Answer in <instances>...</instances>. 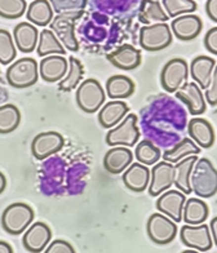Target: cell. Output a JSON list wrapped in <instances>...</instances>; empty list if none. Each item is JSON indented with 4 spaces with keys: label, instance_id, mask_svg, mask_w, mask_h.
Masks as SVG:
<instances>
[{
    "label": "cell",
    "instance_id": "cell-1",
    "mask_svg": "<svg viewBox=\"0 0 217 253\" xmlns=\"http://www.w3.org/2000/svg\"><path fill=\"white\" fill-rule=\"evenodd\" d=\"M193 193L208 199L217 194V169L207 158H201L193 168L190 177Z\"/></svg>",
    "mask_w": 217,
    "mask_h": 253
},
{
    "label": "cell",
    "instance_id": "cell-2",
    "mask_svg": "<svg viewBox=\"0 0 217 253\" xmlns=\"http://www.w3.org/2000/svg\"><path fill=\"white\" fill-rule=\"evenodd\" d=\"M34 210L26 203L8 206L1 214V227L10 235H20L30 226L34 220Z\"/></svg>",
    "mask_w": 217,
    "mask_h": 253
},
{
    "label": "cell",
    "instance_id": "cell-3",
    "mask_svg": "<svg viewBox=\"0 0 217 253\" xmlns=\"http://www.w3.org/2000/svg\"><path fill=\"white\" fill-rule=\"evenodd\" d=\"M7 82L13 88H29L39 79V65L34 58L25 57L10 63L5 73Z\"/></svg>",
    "mask_w": 217,
    "mask_h": 253
},
{
    "label": "cell",
    "instance_id": "cell-4",
    "mask_svg": "<svg viewBox=\"0 0 217 253\" xmlns=\"http://www.w3.org/2000/svg\"><path fill=\"white\" fill-rule=\"evenodd\" d=\"M138 118L134 114H128L117 126L111 128L106 134L109 146L133 147L140 138V129L137 126Z\"/></svg>",
    "mask_w": 217,
    "mask_h": 253
},
{
    "label": "cell",
    "instance_id": "cell-5",
    "mask_svg": "<svg viewBox=\"0 0 217 253\" xmlns=\"http://www.w3.org/2000/svg\"><path fill=\"white\" fill-rule=\"evenodd\" d=\"M105 98L106 94L98 80L87 79L78 87L77 103L84 113L93 114L100 110L104 105Z\"/></svg>",
    "mask_w": 217,
    "mask_h": 253
},
{
    "label": "cell",
    "instance_id": "cell-6",
    "mask_svg": "<svg viewBox=\"0 0 217 253\" xmlns=\"http://www.w3.org/2000/svg\"><path fill=\"white\" fill-rule=\"evenodd\" d=\"M172 39L171 27L166 22L144 26L140 30V45L149 52H158L167 48L172 43Z\"/></svg>",
    "mask_w": 217,
    "mask_h": 253
},
{
    "label": "cell",
    "instance_id": "cell-7",
    "mask_svg": "<svg viewBox=\"0 0 217 253\" xmlns=\"http://www.w3.org/2000/svg\"><path fill=\"white\" fill-rule=\"evenodd\" d=\"M189 78V66L184 58L170 60L161 73V84L168 93H176Z\"/></svg>",
    "mask_w": 217,
    "mask_h": 253
},
{
    "label": "cell",
    "instance_id": "cell-8",
    "mask_svg": "<svg viewBox=\"0 0 217 253\" xmlns=\"http://www.w3.org/2000/svg\"><path fill=\"white\" fill-rule=\"evenodd\" d=\"M146 231L151 242L159 246H166L176 238L177 225L166 214L154 213L147 220Z\"/></svg>",
    "mask_w": 217,
    "mask_h": 253
},
{
    "label": "cell",
    "instance_id": "cell-9",
    "mask_svg": "<svg viewBox=\"0 0 217 253\" xmlns=\"http://www.w3.org/2000/svg\"><path fill=\"white\" fill-rule=\"evenodd\" d=\"M182 243L191 250L207 252L212 248V234L206 223L201 225H185L180 230Z\"/></svg>",
    "mask_w": 217,
    "mask_h": 253
},
{
    "label": "cell",
    "instance_id": "cell-10",
    "mask_svg": "<svg viewBox=\"0 0 217 253\" xmlns=\"http://www.w3.org/2000/svg\"><path fill=\"white\" fill-rule=\"evenodd\" d=\"M65 140L62 134L54 130L43 132L34 137L31 142V153L38 160L47 159L48 157L58 153L64 147Z\"/></svg>",
    "mask_w": 217,
    "mask_h": 253
},
{
    "label": "cell",
    "instance_id": "cell-11",
    "mask_svg": "<svg viewBox=\"0 0 217 253\" xmlns=\"http://www.w3.org/2000/svg\"><path fill=\"white\" fill-rule=\"evenodd\" d=\"M174 183V166L168 162H159L154 164L151 169L150 183H149V194L150 197L157 198L162 193L167 191Z\"/></svg>",
    "mask_w": 217,
    "mask_h": 253
},
{
    "label": "cell",
    "instance_id": "cell-12",
    "mask_svg": "<svg viewBox=\"0 0 217 253\" xmlns=\"http://www.w3.org/2000/svg\"><path fill=\"white\" fill-rule=\"evenodd\" d=\"M185 203H186V194L180 190H167L157 200V210L177 223L182 221Z\"/></svg>",
    "mask_w": 217,
    "mask_h": 253
},
{
    "label": "cell",
    "instance_id": "cell-13",
    "mask_svg": "<svg viewBox=\"0 0 217 253\" xmlns=\"http://www.w3.org/2000/svg\"><path fill=\"white\" fill-rule=\"evenodd\" d=\"M50 239H52V230L47 223L35 222L24 234L22 244L27 252L39 253L45 250Z\"/></svg>",
    "mask_w": 217,
    "mask_h": 253
},
{
    "label": "cell",
    "instance_id": "cell-14",
    "mask_svg": "<svg viewBox=\"0 0 217 253\" xmlns=\"http://www.w3.org/2000/svg\"><path fill=\"white\" fill-rule=\"evenodd\" d=\"M176 97L185 103L191 115H202L207 110V101L197 83H185L176 92Z\"/></svg>",
    "mask_w": 217,
    "mask_h": 253
},
{
    "label": "cell",
    "instance_id": "cell-15",
    "mask_svg": "<svg viewBox=\"0 0 217 253\" xmlns=\"http://www.w3.org/2000/svg\"><path fill=\"white\" fill-rule=\"evenodd\" d=\"M171 29L177 39L189 42V40L195 39L201 34L203 29V22L201 17L197 14H185V16L174 18L171 24Z\"/></svg>",
    "mask_w": 217,
    "mask_h": 253
},
{
    "label": "cell",
    "instance_id": "cell-16",
    "mask_svg": "<svg viewBox=\"0 0 217 253\" xmlns=\"http://www.w3.org/2000/svg\"><path fill=\"white\" fill-rule=\"evenodd\" d=\"M69 71V62L64 56L53 54L42 60L39 63V73L42 79L48 83H56L64 79Z\"/></svg>",
    "mask_w": 217,
    "mask_h": 253
},
{
    "label": "cell",
    "instance_id": "cell-17",
    "mask_svg": "<svg viewBox=\"0 0 217 253\" xmlns=\"http://www.w3.org/2000/svg\"><path fill=\"white\" fill-rule=\"evenodd\" d=\"M107 60L121 70H134L140 66L141 52L130 44H124L117 50L107 54Z\"/></svg>",
    "mask_w": 217,
    "mask_h": 253
},
{
    "label": "cell",
    "instance_id": "cell-18",
    "mask_svg": "<svg viewBox=\"0 0 217 253\" xmlns=\"http://www.w3.org/2000/svg\"><path fill=\"white\" fill-rule=\"evenodd\" d=\"M187 133L199 147L210 149L214 146L215 129L207 119L193 118L187 124Z\"/></svg>",
    "mask_w": 217,
    "mask_h": 253
},
{
    "label": "cell",
    "instance_id": "cell-19",
    "mask_svg": "<svg viewBox=\"0 0 217 253\" xmlns=\"http://www.w3.org/2000/svg\"><path fill=\"white\" fill-rule=\"evenodd\" d=\"M74 21L75 18L67 16H57L54 17L52 24H50V30L56 34L61 43L71 52H77L79 49V44L75 38L74 33Z\"/></svg>",
    "mask_w": 217,
    "mask_h": 253
},
{
    "label": "cell",
    "instance_id": "cell-20",
    "mask_svg": "<svg viewBox=\"0 0 217 253\" xmlns=\"http://www.w3.org/2000/svg\"><path fill=\"white\" fill-rule=\"evenodd\" d=\"M151 172L145 164L133 163L128 167L123 174V182L127 189L134 193H142L150 183Z\"/></svg>",
    "mask_w": 217,
    "mask_h": 253
},
{
    "label": "cell",
    "instance_id": "cell-21",
    "mask_svg": "<svg viewBox=\"0 0 217 253\" xmlns=\"http://www.w3.org/2000/svg\"><path fill=\"white\" fill-rule=\"evenodd\" d=\"M133 153L126 146H114L104 158V168L113 174H119L132 164Z\"/></svg>",
    "mask_w": 217,
    "mask_h": 253
},
{
    "label": "cell",
    "instance_id": "cell-22",
    "mask_svg": "<svg viewBox=\"0 0 217 253\" xmlns=\"http://www.w3.org/2000/svg\"><path fill=\"white\" fill-rule=\"evenodd\" d=\"M215 67H216V61L212 57L198 56L191 61L190 75L194 82L201 87V89H207L210 87Z\"/></svg>",
    "mask_w": 217,
    "mask_h": 253
},
{
    "label": "cell",
    "instance_id": "cell-23",
    "mask_svg": "<svg viewBox=\"0 0 217 253\" xmlns=\"http://www.w3.org/2000/svg\"><path fill=\"white\" fill-rule=\"evenodd\" d=\"M39 37L41 34L37 27L29 22H21L16 25L13 30L14 43L22 53H31L39 44L38 43Z\"/></svg>",
    "mask_w": 217,
    "mask_h": 253
},
{
    "label": "cell",
    "instance_id": "cell-24",
    "mask_svg": "<svg viewBox=\"0 0 217 253\" xmlns=\"http://www.w3.org/2000/svg\"><path fill=\"white\" fill-rule=\"evenodd\" d=\"M130 106L123 101L107 102L98 113V123L104 128H114L127 117Z\"/></svg>",
    "mask_w": 217,
    "mask_h": 253
},
{
    "label": "cell",
    "instance_id": "cell-25",
    "mask_svg": "<svg viewBox=\"0 0 217 253\" xmlns=\"http://www.w3.org/2000/svg\"><path fill=\"white\" fill-rule=\"evenodd\" d=\"M198 162L197 155H190V157L185 158V159L180 160L178 163L174 166V185L180 191L189 195L193 193L190 183V177L193 168L195 163Z\"/></svg>",
    "mask_w": 217,
    "mask_h": 253
},
{
    "label": "cell",
    "instance_id": "cell-26",
    "mask_svg": "<svg viewBox=\"0 0 217 253\" xmlns=\"http://www.w3.org/2000/svg\"><path fill=\"white\" fill-rule=\"evenodd\" d=\"M134 83L126 75H113L106 82V94L113 100L128 98L134 93Z\"/></svg>",
    "mask_w": 217,
    "mask_h": 253
},
{
    "label": "cell",
    "instance_id": "cell-27",
    "mask_svg": "<svg viewBox=\"0 0 217 253\" xmlns=\"http://www.w3.org/2000/svg\"><path fill=\"white\" fill-rule=\"evenodd\" d=\"M208 214L210 208L206 202L197 198H190L186 200L184 206L182 221H185L187 225H201L207 220Z\"/></svg>",
    "mask_w": 217,
    "mask_h": 253
},
{
    "label": "cell",
    "instance_id": "cell-28",
    "mask_svg": "<svg viewBox=\"0 0 217 253\" xmlns=\"http://www.w3.org/2000/svg\"><path fill=\"white\" fill-rule=\"evenodd\" d=\"M27 20L38 26H47L53 21L52 4L47 0H35L29 5L26 13Z\"/></svg>",
    "mask_w": 217,
    "mask_h": 253
},
{
    "label": "cell",
    "instance_id": "cell-29",
    "mask_svg": "<svg viewBox=\"0 0 217 253\" xmlns=\"http://www.w3.org/2000/svg\"><path fill=\"white\" fill-rule=\"evenodd\" d=\"M199 153H201V147L198 146L191 138L185 137L180 142L176 143L172 149L164 151L163 160L168 163L176 164L185 158L190 157V155H198Z\"/></svg>",
    "mask_w": 217,
    "mask_h": 253
},
{
    "label": "cell",
    "instance_id": "cell-30",
    "mask_svg": "<svg viewBox=\"0 0 217 253\" xmlns=\"http://www.w3.org/2000/svg\"><path fill=\"white\" fill-rule=\"evenodd\" d=\"M138 18L142 24L154 25L163 24L168 21V14H166V10L163 9L162 1H154V0H146L141 4Z\"/></svg>",
    "mask_w": 217,
    "mask_h": 253
},
{
    "label": "cell",
    "instance_id": "cell-31",
    "mask_svg": "<svg viewBox=\"0 0 217 253\" xmlns=\"http://www.w3.org/2000/svg\"><path fill=\"white\" fill-rule=\"evenodd\" d=\"M38 54L41 57L48 56V54H60L64 56L66 53L65 48L56 37V34L52 30H43L39 37V44H38Z\"/></svg>",
    "mask_w": 217,
    "mask_h": 253
},
{
    "label": "cell",
    "instance_id": "cell-32",
    "mask_svg": "<svg viewBox=\"0 0 217 253\" xmlns=\"http://www.w3.org/2000/svg\"><path fill=\"white\" fill-rule=\"evenodd\" d=\"M83 65L78 58L71 56L69 58V71L67 75L58 83V89L62 92H70L78 87V84L81 83L82 78H83Z\"/></svg>",
    "mask_w": 217,
    "mask_h": 253
},
{
    "label": "cell",
    "instance_id": "cell-33",
    "mask_svg": "<svg viewBox=\"0 0 217 253\" xmlns=\"http://www.w3.org/2000/svg\"><path fill=\"white\" fill-rule=\"evenodd\" d=\"M21 123V113L18 107L8 103L0 106V133L7 134L18 128Z\"/></svg>",
    "mask_w": 217,
    "mask_h": 253
},
{
    "label": "cell",
    "instance_id": "cell-34",
    "mask_svg": "<svg viewBox=\"0 0 217 253\" xmlns=\"http://www.w3.org/2000/svg\"><path fill=\"white\" fill-rule=\"evenodd\" d=\"M134 157L138 160V163L145 164V166H154L159 162L162 154L159 147L155 146L150 140H144L137 145Z\"/></svg>",
    "mask_w": 217,
    "mask_h": 253
},
{
    "label": "cell",
    "instance_id": "cell-35",
    "mask_svg": "<svg viewBox=\"0 0 217 253\" xmlns=\"http://www.w3.org/2000/svg\"><path fill=\"white\" fill-rule=\"evenodd\" d=\"M52 7L58 16H67L78 20L87 5L86 0H52Z\"/></svg>",
    "mask_w": 217,
    "mask_h": 253
},
{
    "label": "cell",
    "instance_id": "cell-36",
    "mask_svg": "<svg viewBox=\"0 0 217 253\" xmlns=\"http://www.w3.org/2000/svg\"><path fill=\"white\" fill-rule=\"evenodd\" d=\"M162 5L166 13H168V17L174 20L185 14H193L198 8L197 1L194 0H163Z\"/></svg>",
    "mask_w": 217,
    "mask_h": 253
},
{
    "label": "cell",
    "instance_id": "cell-37",
    "mask_svg": "<svg viewBox=\"0 0 217 253\" xmlns=\"http://www.w3.org/2000/svg\"><path fill=\"white\" fill-rule=\"evenodd\" d=\"M25 0H0V16L8 20L20 18L26 10Z\"/></svg>",
    "mask_w": 217,
    "mask_h": 253
},
{
    "label": "cell",
    "instance_id": "cell-38",
    "mask_svg": "<svg viewBox=\"0 0 217 253\" xmlns=\"http://www.w3.org/2000/svg\"><path fill=\"white\" fill-rule=\"evenodd\" d=\"M16 47L13 39L7 30H0V63L9 65L16 58Z\"/></svg>",
    "mask_w": 217,
    "mask_h": 253
},
{
    "label": "cell",
    "instance_id": "cell-39",
    "mask_svg": "<svg viewBox=\"0 0 217 253\" xmlns=\"http://www.w3.org/2000/svg\"><path fill=\"white\" fill-rule=\"evenodd\" d=\"M45 253H74L75 250L69 242L62 239L53 240L52 243L48 246L47 251H44Z\"/></svg>",
    "mask_w": 217,
    "mask_h": 253
},
{
    "label": "cell",
    "instance_id": "cell-40",
    "mask_svg": "<svg viewBox=\"0 0 217 253\" xmlns=\"http://www.w3.org/2000/svg\"><path fill=\"white\" fill-rule=\"evenodd\" d=\"M206 101L210 106H216L217 105V65L215 67L214 75H212V80H211L210 87L206 89Z\"/></svg>",
    "mask_w": 217,
    "mask_h": 253
},
{
    "label": "cell",
    "instance_id": "cell-41",
    "mask_svg": "<svg viewBox=\"0 0 217 253\" xmlns=\"http://www.w3.org/2000/svg\"><path fill=\"white\" fill-rule=\"evenodd\" d=\"M204 47L212 54H217V26L207 31L204 37Z\"/></svg>",
    "mask_w": 217,
    "mask_h": 253
},
{
    "label": "cell",
    "instance_id": "cell-42",
    "mask_svg": "<svg viewBox=\"0 0 217 253\" xmlns=\"http://www.w3.org/2000/svg\"><path fill=\"white\" fill-rule=\"evenodd\" d=\"M206 12L211 20L217 24V0H208L206 3Z\"/></svg>",
    "mask_w": 217,
    "mask_h": 253
},
{
    "label": "cell",
    "instance_id": "cell-43",
    "mask_svg": "<svg viewBox=\"0 0 217 253\" xmlns=\"http://www.w3.org/2000/svg\"><path fill=\"white\" fill-rule=\"evenodd\" d=\"M210 229H211V234H212V240H214L215 244H216L217 247V216L214 217V218L211 220Z\"/></svg>",
    "mask_w": 217,
    "mask_h": 253
},
{
    "label": "cell",
    "instance_id": "cell-44",
    "mask_svg": "<svg viewBox=\"0 0 217 253\" xmlns=\"http://www.w3.org/2000/svg\"><path fill=\"white\" fill-rule=\"evenodd\" d=\"M13 252V248L10 244H8L7 242L1 240L0 242V253H12Z\"/></svg>",
    "mask_w": 217,
    "mask_h": 253
},
{
    "label": "cell",
    "instance_id": "cell-45",
    "mask_svg": "<svg viewBox=\"0 0 217 253\" xmlns=\"http://www.w3.org/2000/svg\"><path fill=\"white\" fill-rule=\"evenodd\" d=\"M0 180H1V187H0V193H4L5 186H7V178H5V174L0 173Z\"/></svg>",
    "mask_w": 217,
    "mask_h": 253
}]
</instances>
